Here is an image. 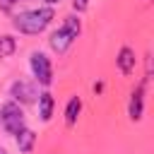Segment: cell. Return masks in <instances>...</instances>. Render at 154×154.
Here are the masks:
<instances>
[{"label":"cell","instance_id":"obj_4","mask_svg":"<svg viewBox=\"0 0 154 154\" xmlns=\"http://www.w3.org/2000/svg\"><path fill=\"white\" fill-rule=\"evenodd\" d=\"M12 96L17 99V101H22V103H31V101H36V87L34 84H29V82H24V79H17L14 84H12Z\"/></svg>","mask_w":154,"mask_h":154},{"label":"cell","instance_id":"obj_5","mask_svg":"<svg viewBox=\"0 0 154 154\" xmlns=\"http://www.w3.org/2000/svg\"><path fill=\"white\" fill-rule=\"evenodd\" d=\"M75 38H77V36H75V34H70V31L63 26V29H58V31H53V34H51V48H53V51H58V53H65Z\"/></svg>","mask_w":154,"mask_h":154},{"label":"cell","instance_id":"obj_15","mask_svg":"<svg viewBox=\"0 0 154 154\" xmlns=\"http://www.w3.org/2000/svg\"><path fill=\"white\" fill-rule=\"evenodd\" d=\"M46 2H51V5H55V2H60V0H46Z\"/></svg>","mask_w":154,"mask_h":154},{"label":"cell","instance_id":"obj_14","mask_svg":"<svg viewBox=\"0 0 154 154\" xmlns=\"http://www.w3.org/2000/svg\"><path fill=\"white\" fill-rule=\"evenodd\" d=\"M0 154H7V149H5V147H0Z\"/></svg>","mask_w":154,"mask_h":154},{"label":"cell","instance_id":"obj_12","mask_svg":"<svg viewBox=\"0 0 154 154\" xmlns=\"http://www.w3.org/2000/svg\"><path fill=\"white\" fill-rule=\"evenodd\" d=\"M70 34H75V36H79V31H82V24H79V19L75 17V14H70V17H65V24H63Z\"/></svg>","mask_w":154,"mask_h":154},{"label":"cell","instance_id":"obj_7","mask_svg":"<svg viewBox=\"0 0 154 154\" xmlns=\"http://www.w3.org/2000/svg\"><path fill=\"white\" fill-rule=\"evenodd\" d=\"M34 144H36V135H34V130L22 128V130L17 132V147H19V152H22V154H29V152L34 149Z\"/></svg>","mask_w":154,"mask_h":154},{"label":"cell","instance_id":"obj_16","mask_svg":"<svg viewBox=\"0 0 154 154\" xmlns=\"http://www.w3.org/2000/svg\"><path fill=\"white\" fill-rule=\"evenodd\" d=\"M7 2H14V0H7Z\"/></svg>","mask_w":154,"mask_h":154},{"label":"cell","instance_id":"obj_3","mask_svg":"<svg viewBox=\"0 0 154 154\" xmlns=\"http://www.w3.org/2000/svg\"><path fill=\"white\" fill-rule=\"evenodd\" d=\"M31 70H34V77L41 82V84H51L53 82V67H51V60L43 55V53H34L31 55Z\"/></svg>","mask_w":154,"mask_h":154},{"label":"cell","instance_id":"obj_2","mask_svg":"<svg viewBox=\"0 0 154 154\" xmlns=\"http://www.w3.org/2000/svg\"><path fill=\"white\" fill-rule=\"evenodd\" d=\"M0 123L5 125V130H7L10 135H17V132L24 128V113H22L19 103L7 101V103L0 108Z\"/></svg>","mask_w":154,"mask_h":154},{"label":"cell","instance_id":"obj_10","mask_svg":"<svg viewBox=\"0 0 154 154\" xmlns=\"http://www.w3.org/2000/svg\"><path fill=\"white\" fill-rule=\"evenodd\" d=\"M79 111H82V101H79V96H72V99L67 101V108H65V123H67V125H75Z\"/></svg>","mask_w":154,"mask_h":154},{"label":"cell","instance_id":"obj_1","mask_svg":"<svg viewBox=\"0 0 154 154\" xmlns=\"http://www.w3.org/2000/svg\"><path fill=\"white\" fill-rule=\"evenodd\" d=\"M51 19H53V10L51 7H38V10H29V12L17 14L12 24H14L17 31L34 36V34H41L51 24Z\"/></svg>","mask_w":154,"mask_h":154},{"label":"cell","instance_id":"obj_8","mask_svg":"<svg viewBox=\"0 0 154 154\" xmlns=\"http://www.w3.org/2000/svg\"><path fill=\"white\" fill-rule=\"evenodd\" d=\"M116 63H118V67H120L123 75H132V70H135V53L130 48H120Z\"/></svg>","mask_w":154,"mask_h":154},{"label":"cell","instance_id":"obj_13","mask_svg":"<svg viewBox=\"0 0 154 154\" xmlns=\"http://www.w3.org/2000/svg\"><path fill=\"white\" fill-rule=\"evenodd\" d=\"M72 5H75V10H77V12H82V10H87L89 0H72Z\"/></svg>","mask_w":154,"mask_h":154},{"label":"cell","instance_id":"obj_6","mask_svg":"<svg viewBox=\"0 0 154 154\" xmlns=\"http://www.w3.org/2000/svg\"><path fill=\"white\" fill-rule=\"evenodd\" d=\"M142 99H144V87H137V89L132 91L130 108H128V113H130V118H132V120H140V118H142V111H144Z\"/></svg>","mask_w":154,"mask_h":154},{"label":"cell","instance_id":"obj_11","mask_svg":"<svg viewBox=\"0 0 154 154\" xmlns=\"http://www.w3.org/2000/svg\"><path fill=\"white\" fill-rule=\"evenodd\" d=\"M17 51V41L12 36H0V58H10Z\"/></svg>","mask_w":154,"mask_h":154},{"label":"cell","instance_id":"obj_9","mask_svg":"<svg viewBox=\"0 0 154 154\" xmlns=\"http://www.w3.org/2000/svg\"><path fill=\"white\" fill-rule=\"evenodd\" d=\"M38 116H41V120H51V116H53V96L48 91L38 94Z\"/></svg>","mask_w":154,"mask_h":154}]
</instances>
